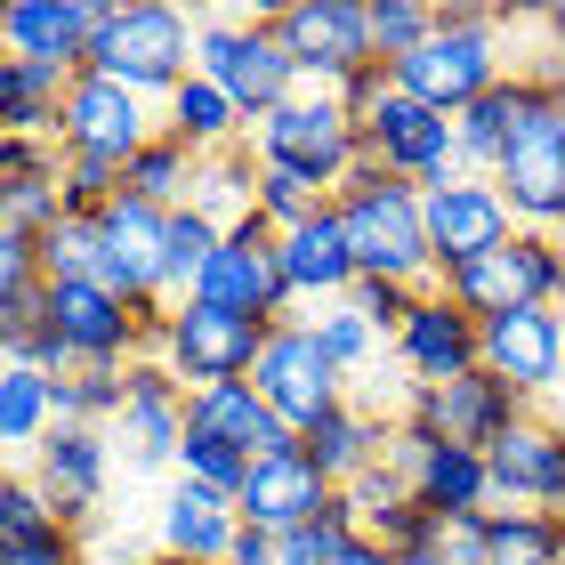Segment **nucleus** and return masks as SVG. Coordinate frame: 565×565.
<instances>
[{
  "instance_id": "obj_33",
  "label": "nucleus",
  "mask_w": 565,
  "mask_h": 565,
  "mask_svg": "<svg viewBox=\"0 0 565 565\" xmlns=\"http://www.w3.org/2000/svg\"><path fill=\"white\" fill-rule=\"evenodd\" d=\"M0 436L17 452H41L57 436V372H33V364L0 372Z\"/></svg>"
},
{
  "instance_id": "obj_24",
  "label": "nucleus",
  "mask_w": 565,
  "mask_h": 565,
  "mask_svg": "<svg viewBox=\"0 0 565 565\" xmlns=\"http://www.w3.org/2000/svg\"><path fill=\"white\" fill-rule=\"evenodd\" d=\"M282 282H291L299 316H316V307H340L355 282H364V275H355V250H348V226H340V202L282 235Z\"/></svg>"
},
{
  "instance_id": "obj_2",
  "label": "nucleus",
  "mask_w": 565,
  "mask_h": 565,
  "mask_svg": "<svg viewBox=\"0 0 565 565\" xmlns=\"http://www.w3.org/2000/svg\"><path fill=\"white\" fill-rule=\"evenodd\" d=\"M340 226L355 250V275L372 282H413V291H436V250H428V194L404 186L388 170H355L340 186Z\"/></svg>"
},
{
  "instance_id": "obj_44",
  "label": "nucleus",
  "mask_w": 565,
  "mask_h": 565,
  "mask_svg": "<svg viewBox=\"0 0 565 565\" xmlns=\"http://www.w3.org/2000/svg\"><path fill=\"white\" fill-rule=\"evenodd\" d=\"M0 565H89V557H82V533L57 525L41 542H0Z\"/></svg>"
},
{
  "instance_id": "obj_23",
  "label": "nucleus",
  "mask_w": 565,
  "mask_h": 565,
  "mask_svg": "<svg viewBox=\"0 0 565 565\" xmlns=\"http://www.w3.org/2000/svg\"><path fill=\"white\" fill-rule=\"evenodd\" d=\"M0 49L57 73H89L97 49V0H9L0 9Z\"/></svg>"
},
{
  "instance_id": "obj_41",
  "label": "nucleus",
  "mask_w": 565,
  "mask_h": 565,
  "mask_svg": "<svg viewBox=\"0 0 565 565\" xmlns=\"http://www.w3.org/2000/svg\"><path fill=\"white\" fill-rule=\"evenodd\" d=\"M121 372H73L57 380V420H82V428H114L121 420Z\"/></svg>"
},
{
  "instance_id": "obj_14",
  "label": "nucleus",
  "mask_w": 565,
  "mask_h": 565,
  "mask_svg": "<svg viewBox=\"0 0 565 565\" xmlns=\"http://www.w3.org/2000/svg\"><path fill=\"white\" fill-rule=\"evenodd\" d=\"M162 250H170V211L121 194L97 211V282L130 307H170L162 299Z\"/></svg>"
},
{
  "instance_id": "obj_26",
  "label": "nucleus",
  "mask_w": 565,
  "mask_h": 565,
  "mask_svg": "<svg viewBox=\"0 0 565 565\" xmlns=\"http://www.w3.org/2000/svg\"><path fill=\"white\" fill-rule=\"evenodd\" d=\"M186 428H211V436H226V445L250 452V460L299 452V428L282 420L275 404L250 388V380H226V388H194V396H186Z\"/></svg>"
},
{
  "instance_id": "obj_35",
  "label": "nucleus",
  "mask_w": 565,
  "mask_h": 565,
  "mask_svg": "<svg viewBox=\"0 0 565 565\" xmlns=\"http://www.w3.org/2000/svg\"><path fill=\"white\" fill-rule=\"evenodd\" d=\"M194 186H202V153H194V146H178L170 130L153 138L138 162H130V194H138V202H153V211H186Z\"/></svg>"
},
{
  "instance_id": "obj_48",
  "label": "nucleus",
  "mask_w": 565,
  "mask_h": 565,
  "mask_svg": "<svg viewBox=\"0 0 565 565\" xmlns=\"http://www.w3.org/2000/svg\"><path fill=\"white\" fill-rule=\"evenodd\" d=\"M146 565H194V557H162V550H153V557H146Z\"/></svg>"
},
{
  "instance_id": "obj_25",
  "label": "nucleus",
  "mask_w": 565,
  "mask_h": 565,
  "mask_svg": "<svg viewBox=\"0 0 565 565\" xmlns=\"http://www.w3.org/2000/svg\"><path fill=\"white\" fill-rule=\"evenodd\" d=\"M235 542H243V509L226 493H211V484L178 477L170 501H162V525H153V550L162 557H194V565H226Z\"/></svg>"
},
{
  "instance_id": "obj_19",
  "label": "nucleus",
  "mask_w": 565,
  "mask_h": 565,
  "mask_svg": "<svg viewBox=\"0 0 565 565\" xmlns=\"http://www.w3.org/2000/svg\"><path fill=\"white\" fill-rule=\"evenodd\" d=\"M33 484L49 493V509L82 533L97 518V501H106V484H114V436L82 428V420H57V436L33 452Z\"/></svg>"
},
{
  "instance_id": "obj_1",
  "label": "nucleus",
  "mask_w": 565,
  "mask_h": 565,
  "mask_svg": "<svg viewBox=\"0 0 565 565\" xmlns=\"http://www.w3.org/2000/svg\"><path fill=\"white\" fill-rule=\"evenodd\" d=\"M194 57H202V24L170 0H97V49H89V73L121 82L146 106H170L178 89L194 82Z\"/></svg>"
},
{
  "instance_id": "obj_10",
  "label": "nucleus",
  "mask_w": 565,
  "mask_h": 565,
  "mask_svg": "<svg viewBox=\"0 0 565 565\" xmlns=\"http://www.w3.org/2000/svg\"><path fill=\"white\" fill-rule=\"evenodd\" d=\"M267 17H275L282 49H291V65H299V89L340 97L364 65H380L364 0H291V9H267Z\"/></svg>"
},
{
  "instance_id": "obj_47",
  "label": "nucleus",
  "mask_w": 565,
  "mask_h": 565,
  "mask_svg": "<svg viewBox=\"0 0 565 565\" xmlns=\"http://www.w3.org/2000/svg\"><path fill=\"white\" fill-rule=\"evenodd\" d=\"M396 565H452L445 550H413V557H396Z\"/></svg>"
},
{
  "instance_id": "obj_34",
  "label": "nucleus",
  "mask_w": 565,
  "mask_h": 565,
  "mask_svg": "<svg viewBox=\"0 0 565 565\" xmlns=\"http://www.w3.org/2000/svg\"><path fill=\"white\" fill-rule=\"evenodd\" d=\"M218 243H226V226L202 218L194 202H186V211H170V250H162V299H170V307L202 291V275H211Z\"/></svg>"
},
{
  "instance_id": "obj_46",
  "label": "nucleus",
  "mask_w": 565,
  "mask_h": 565,
  "mask_svg": "<svg viewBox=\"0 0 565 565\" xmlns=\"http://www.w3.org/2000/svg\"><path fill=\"white\" fill-rule=\"evenodd\" d=\"M542 41H550V73L565 82V9H542Z\"/></svg>"
},
{
  "instance_id": "obj_18",
  "label": "nucleus",
  "mask_w": 565,
  "mask_h": 565,
  "mask_svg": "<svg viewBox=\"0 0 565 565\" xmlns=\"http://www.w3.org/2000/svg\"><path fill=\"white\" fill-rule=\"evenodd\" d=\"M121 388H130L121 396V420L106 428L114 452L130 460V469H162V460L178 469V452H186V388L170 380V364L146 355V364L121 372Z\"/></svg>"
},
{
  "instance_id": "obj_5",
  "label": "nucleus",
  "mask_w": 565,
  "mask_h": 565,
  "mask_svg": "<svg viewBox=\"0 0 565 565\" xmlns=\"http://www.w3.org/2000/svg\"><path fill=\"white\" fill-rule=\"evenodd\" d=\"M275 340V323L259 316H235V307H211V299H178L162 316V348H153V364H170L178 388H226V380H250L259 372V355Z\"/></svg>"
},
{
  "instance_id": "obj_3",
  "label": "nucleus",
  "mask_w": 565,
  "mask_h": 565,
  "mask_svg": "<svg viewBox=\"0 0 565 565\" xmlns=\"http://www.w3.org/2000/svg\"><path fill=\"white\" fill-rule=\"evenodd\" d=\"M396 89L420 97L436 114H469L477 97H493L509 82V57H501V17L493 9H436V33L413 49V57H396Z\"/></svg>"
},
{
  "instance_id": "obj_20",
  "label": "nucleus",
  "mask_w": 565,
  "mask_h": 565,
  "mask_svg": "<svg viewBox=\"0 0 565 565\" xmlns=\"http://www.w3.org/2000/svg\"><path fill=\"white\" fill-rule=\"evenodd\" d=\"M484 372L542 404L557 388V372H565V307H509V316H484Z\"/></svg>"
},
{
  "instance_id": "obj_9",
  "label": "nucleus",
  "mask_w": 565,
  "mask_h": 565,
  "mask_svg": "<svg viewBox=\"0 0 565 565\" xmlns=\"http://www.w3.org/2000/svg\"><path fill=\"white\" fill-rule=\"evenodd\" d=\"M355 130H364V162L372 170H388V178H404V186H420V194L445 186V178H460V121L420 106V97H404V89H388L380 106H364Z\"/></svg>"
},
{
  "instance_id": "obj_28",
  "label": "nucleus",
  "mask_w": 565,
  "mask_h": 565,
  "mask_svg": "<svg viewBox=\"0 0 565 565\" xmlns=\"http://www.w3.org/2000/svg\"><path fill=\"white\" fill-rule=\"evenodd\" d=\"M388 428H396L388 413H372V404H355V396H348L331 420H316V428L299 436V452L316 460L331 484H355L364 469H380V452H388Z\"/></svg>"
},
{
  "instance_id": "obj_4",
  "label": "nucleus",
  "mask_w": 565,
  "mask_h": 565,
  "mask_svg": "<svg viewBox=\"0 0 565 565\" xmlns=\"http://www.w3.org/2000/svg\"><path fill=\"white\" fill-rule=\"evenodd\" d=\"M250 153H259V162H282V170H307L331 202H340V186L364 170V130H355L348 97L299 89L291 106H275L259 130H250Z\"/></svg>"
},
{
  "instance_id": "obj_6",
  "label": "nucleus",
  "mask_w": 565,
  "mask_h": 565,
  "mask_svg": "<svg viewBox=\"0 0 565 565\" xmlns=\"http://www.w3.org/2000/svg\"><path fill=\"white\" fill-rule=\"evenodd\" d=\"M194 73L235 97V106L250 114V130H259L275 106H291V97H299V65H291V49H282L275 17H211V24H202Z\"/></svg>"
},
{
  "instance_id": "obj_50",
  "label": "nucleus",
  "mask_w": 565,
  "mask_h": 565,
  "mask_svg": "<svg viewBox=\"0 0 565 565\" xmlns=\"http://www.w3.org/2000/svg\"><path fill=\"white\" fill-rule=\"evenodd\" d=\"M557 235H565V218H557Z\"/></svg>"
},
{
  "instance_id": "obj_16",
  "label": "nucleus",
  "mask_w": 565,
  "mask_h": 565,
  "mask_svg": "<svg viewBox=\"0 0 565 565\" xmlns=\"http://www.w3.org/2000/svg\"><path fill=\"white\" fill-rule=\"evenodd\" d=\"M404 420H420L428 436H445V445L493 452L518 420H533V396L509 388V380H493V372H469V380H452V388H413Z\"/></svg>"
},
{
  "instance_id": "obj_43",
  "label": "nucleus",
  "mask_w": 565,
  "mask_h": 565,
  "mask_svg": "<svg viewBox=\"0 0 565 565\" xmlns=\"http://www.w3.org/2000/svg\"><path fill=\"white\" fill-rule=\"evenodd\" d=\"M348 307H355V316H364L372 331H380V340H396V331L404 323H413V307H420V291H413V282H355V291H348Z\"/></svg>"
},
{
  "instance_id": "obj_49",
  "label": "nucleus",
  "mask_w": 565,
  "mask_h": 565,
  "mask_svg": "<svg viewBox=\"0 0 565 565\" xmlns=\"http://www.w3.org/2000/svg\"><path fill=\"white\" fill-rule=\"evenodd\" d=\"M557 130H565V82H557Z\"/></svg>"
},
{
  "instance_id": "obj_15",
  "label": "nucleus",
  "mask_w": 565,
  "mask_h": 565,
  "mask_svg": "<svg viewBox=\"0 0 565 565\" xmlns=\"http://www.w3.org/2000/svg\"><path fill=\"white\" fill-rule=\"evenodd\" d=\"M509 235H518V211H509V194L493 186V178L460 170V178H445V186H428V250H436V282H445L452 267L484 259V250H501Z\"/></svg>"
},
{
  "instance_id": "obj_12",
  "label": "nucleus",
  "mask_w": 565,
  "mask_h": 565,
  "mask_svg": "<svg viewBox=\"0 0 565 565\" xmlns=\"http://www.w3.org/2000/svg\"><path fill=\"white\" fill-rule=\"evenodd\" d=\"M153 138H162V106L130 97L121 82H106V73H82V82H73V97H65V121H57V146H65V153L130 170Z\"/></svg>"
},
{
  "instance_id": "obj_37",
  "label": "nucleus",
  "mask_w": 565,
  "mask_h": 565,
  "mask_svg": "<svg viewBox=\"0 0 565 565\" xmlns=\"http://www.w3.org/2000/svg\"><path fill=\"white\" fill-rule=\"evenodd\" d=\"M316 211H331V194L316 186L307 170H282V162H259V218L275 226V235H291V226H307Z\"/></svg>"
},
{
  "instance_id": "obj_21",
  "label": "nucleus",
  "mask_w": 565,
  "mask_h": 565,
  "mask_svg": "<svg viewBox=\"0 0 565 565\" xmlns=\"http://www.w3.org/2000/svg\"><path fill=\"white\" fill-rule=\"evenodd\" d=\"M493 509H557L565 518V428L557 420H518L493 452Z\"/></svg>"
},
{
  "instance_id": "obj_17",
  "label": "nucleus",
  "mask_w": 565,
  "mask_h": 565,
  "mask_svg": "<svg viewBox=\"0 0 565 565\" xmlns=\"http://www.w3.org/2000/svg\"><path fill=\"white\" fill-rule=\"evenodd\" d=\"M388 348H396V372L413 380V388H452V380L484 372V323L445 291H420L413 323H404Z\"/></svg>"
},
{
  "instance_id": "obj_29",
  "label": "nucleus",
  "mask_w": 565,
  "mask_h": 565,
  "mask_svg": "<svg viewBox=\"0 0 565 565\" xmlns=\"http://www.w3.org/2000/svg\"><path fill=\"white\" fill-rule=\"evenodd\" d=\"M82 73L33 65V57H0V138H57L65 97Z\"/></svg>"
},
{
  "instance_id": "obj_42",
  "label": "nucleus",
  "mask_w": 565,
  "mask_h": 565,
  "mask_svg": "<svg viewBox=\"0 0 565 565\" xmlns=\"http://www.w3.org/2000/svg\"><path fill=\"white\" fill-rule=\"evenodd\" d=\"M65 518L49 509V493L33 484V469H17L0 484V542H41V533H57Z\"/></svg>"
},
{
  "instance_id": "obj_11",
  "label": "nucleus",
  "mask_w": 565,
  "mask_h": 565,
  "mask_svg": "<svg viewBox=\"0 0 565 565\" xmlns=\"http://www.w3.org/2000/svg\"><path fill=\"white\" fill-rule=\"evenodd\" d=\"M250 388H259L275 413L307 436L316 420H331V413L348 404V372L323 355L316 323L291 316V323H275V340H267V355H259V372H250Z\"/></svg>"
},
{
  "instance_id": "obj_13",
  "label": "nucleus",
  "mask_w": 565,
  "mask_h": 565,
  "mask_svg": "<svg viewBox=\"0 0 565 565\" xmlns=\"http://www.w3.org/2000/svg\"><path fill=\"white\" fill-rule=\"evenodd\" d=\"M194 299L235 307V316H259V323H291L299 316L291 282H282V235L259 211H250L243 226H226V243H218V259H211V275H202Z\"/></svg>"
},
{
  "instance_id": "obj_38",
  "label": "nucleus",
  "mask_w": 565,
  "mask_h": 565,
  "mask_svg": "<svg viewBox=\"0 0 565 565\" xmlns=\"http://www.w3.org/2000/svg\"><path fill=\"white\" fill-rule=\"evenodd\" d=\"M178 477H186V484H211V493H226V501H243V484H250V452H235V445H226V436H211V428H186Z\"/></svg>"
},
{
  "instance_id": "obj_45",
  "label": "nucleus",
  "mask_w": 565,
  "mask_h": 565,
  "mask_svg": "<svg viewBox=\"0 0 565 565\" xmlns=\"http://www.w3.org/2000/svg\"><path fill=\"white\" fill-rule=\"evenodd\" d=\"M226 565H291V557H282V533H250V525H243V542H235V557H226Z\"/></svg>"
},
{
  "instance_id": "obj_32",
  "label": "nucleus",
  "mask_w": 565,
  "mask_h": 565,
  "mask_svg": "<svg viewBox=\"0 0 565 565\" xmlns=\"http://www.w3.org/2000/svg\"><path fill=\"white\" fill-rule=\"evenodd\" d=\"M484 565H565L557 509H484Z\"/></svg>"
},
{
  "instance_id": "obj_36",
  "label": "nucleus",
  "mask_w": 565,
  "mask_h": 565,
  "mask_svg": "<svg viewBox=\"0 0 565 565\" xmlns=\"http://www.w3.org/2000/svg\"><path fill=\"white\" fill-rule=\"evenodd\" d=\"M33 243H41V275L49 282H97V218L57 211Z\"/></svg>"
},
{
  "instance_id": "obj_31",
  "label": "nucleus",
  "mask_w": 565,
  "mask_h": 565,
  "mask_svg": "<svg viewBox=\"0 0 565 565\" xmlns=\"http://www.w3.org/2000/svg\"><path fill=\"white\" fill-rule=\"evenodd\" d=\"M525 89H533V73H509L493 97H477V106L460 114V170H477V178L501 170V153H509V138H518V121H525Z\"/></svg>"
},
{
  "instance_id": "obj_40",
  "label": "nucleus",
  "mask_w": 565,
  "mask_h": 565,
  "mask_svg": "<svg viewBox=\"0 0 565 565\" xmlns=\"http://www.w3.org/2000/svg\"><path fill=\"white\" fill-rule=\"evenodd\" d=\"M364 17H372V49H380V65L413 57V49L436 33V9H420V0H364Z\"/></svg>"
},
{
  "instance_id": "obj_27",
  "label": "nucleus",
  "mask_w": 565,
  "mask_h": 565,
  "mask_svg": "<svg viewBox=\"0 0 565 565\" xmlns=\"http://www.w3.org/2000/svg\"><path fill=\"white\" fill-rule=\"evenodd\" d=\"M413 501L428 518H484V509H493V460L428 436V452L413 460Z\"/></svg>"
},
{
  "instance_id": "obj_22",
  "label": "nucleus",
  "mask_w": 565,
  "mask_h": 565,
  "mask_svg": "<svg viewBox=\"0 0 565 565\" xmlns=\"http://www.w3.org/2000/svg\"><path fill=\"white\" fill-rule=\"evenodd\" d=\"M235 509H243L250 533H299V525H316L323 509H340V484L307 452H275V460H250V484H243Z\"/></svg>"
},
{
  "instance_id": "obj_39",
  "label": "nucleus",
  "mask_w": 565,
  "mask_h": 565,
  "mask_svg": "<svg viewBox=\"0 0 565 565\" xmlns=\"http://www.w3.org/2000/svg\"><path fill=\"white\" fill-rule=\"evenodd\" d=\"M307 323H316V340H323V355H331V364H340L348 380H364V372L380 364V331H372L364 316H355L348 299H340V307H316V316H307Z\"/></svg>"
},
{
  "instance_id": "obj_8",
  "label": "nucleus",
  "mask_w": 565,
  "mask_h": 565,
  "mask_svg": "<svg viewBox=\"0 0 565 565\" xmlns=\"http://www.w3.org/2000/svg\"><path fill=\"white\" fill-rule=\"evenodd\" d=\"M436 291L460 299L477 323L484 316H509V307H565V235H533V226H518L501 250L452 267Z\"/></svg>"
},
{
  "instance_id": "obj_7",
  "label": "nucleus",
  "mask_w": 565,
  "mask_h": 565,
  "mask_svg": "<svg viewBox=\"0 0 565 565\" xmlns=\"http://www.w3.org/2000/svg\"><path fill=\"white\" fill-rule=\"evenodd\" d=\"M493 186L509 194V211H518V226H533V235H557L565 218V130H557V73L542 65L525 89V121L518 138H509Z\"/></svg>"
},
{
  "instance_id": "obj_30",
  "label": "nucleus",
  "mask_w": 565,
  "mask_h": 565,
  "mask_svg": "<svg viewBox=\"0 0 565 565\" xmlns=\"http://www.w3.org/2000/svg\"><path fill=\"white\" fill-rule=\"evenodd\" d=\"M162 130H170L178 146H194L202 162H211V153H235V146H250V114H243V106H235V97H226L218 82H202V73H194V82H186V89H178L170 106H162Z\"/></svg>"
}]
</instances>
